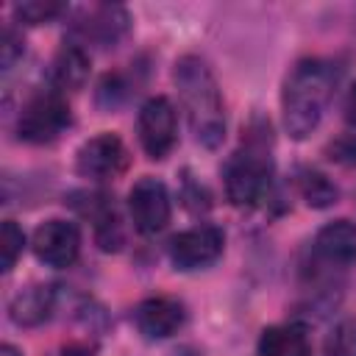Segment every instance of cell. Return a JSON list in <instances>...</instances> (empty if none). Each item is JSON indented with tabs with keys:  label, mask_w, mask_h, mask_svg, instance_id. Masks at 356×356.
Returning a JSON list of instances; mask_svg holds the SVG:
<instances>
[{
	"label": "cell",
	"mask_w": 356,
	"mask_h": 356,
	"mask_svg": "<svg viewBox=\"0 0 356 356\" xmlns=\"http://www.w3.org/2000/svg\"><path fill=\"white\" fill-rule=\"evenodd\" d=\"M172 81L178 86V97L195 139L203 147H217L225 136V111L209 64L197 56H184L175 61Z\"/></svg>",
	"instance_id": "cell-1"
},
{
	"label": "cell",
	"mask_w": 356,
	"mask_h": 356,
	"mask_svg": "<svg viewBox=\"0 0 356 356\" xmlns=\"http://www.w3.org/2000/svg\"><path fill=\"white\" fill-rule=\"evenodd\" d=\"M334 92V70L320 58H303L292 67L281 92V111L289 136H309Z\"/></svg>",
	"instance_id": "cell-2"
},
{
	"label": "cell",
	"mask_w": 356,
	"mask_h": 356,
	"mask_svg": "<svg viewBox=\"0 0 356 356\" xmlns=\"http://www.w3.org/2000/svg\"><path fill=\"white\" fill-rule=\"evenodd\" d=\"M222 178H225L228 200L239 209H253L270 195V186H273L270 156L259 147H245L225 161Z\"/></svg>",
	"instance_id": "cell-3"
},
{
	"label": "cell",
	"mask_w": 356,
	"mask_h": 356,
	"mask_svg": "<svg viewBox=\"0 0 356 356\" xmlns=\"http://www.w3.org/2000/svg\"><path fill=\"white\" fill-rule=\"evenodd\" d=\"M70 120L72 117H70V106H67L64 95L56 89H47V92L33 95L22 106V111L17 117V134H19V139H25L31 145H47L70 128Z\"/></svg>",
	"instance_id": "cell-4"
},
{
	"label": "cell",
	"mask_w": 356,
	"mask_h": 356,
	"mask_svg": "<svg viewBox=\"0 0 356 356\" xmlns=\"http://www.w3.org/2000/svg\"><path fill=\"white\" fill-rule=\"evenodd\" d=\"M128 211L134 220V228L145 236H153L159 231L167 228L170 214H172V203H170V192L159 178H139L134 184V189L128 192Z\"/></svg>",
	"instance_id": "cell-5"
},
{
	"label": "cell",
	"mask_w": 356,
	"mask_h": 356,
	"mask_svg": "<svg viewBox=\"0 0 356 356\" xmlns=\"http://www.w3.org/2000/svg\"><path fill=\"white\" fill-rule=\"evenodd\" d=\"M139 142L145 147V153L150 159H164L178 136V120H175V108L167 97H150L142 108H139Z\"/></svg>",
	"instance_id": "cell-6"
},
{
	"label": "cell",
	"mask_w": 356,
	"mask_h": 356,
	"mask_svg": "<svg viewBox=\"0 0 356 356\" xmlns=\"http://www.w3.org/2000/svg\"><path fill=\"white\" fill-rule=\"evenodd\" d=\"M222 245H225V236L217 225H197L172 236L170 261L178 270H200L214 264L222 256Z\"/></svg>",
	"instance_id": "cell-7"
},
{
	"label": "cell",
	"mask_w": 356,
	"mask_h": 356,
	"mask_svg": "<svg viewBox=\"0 0 356 356\" xmlns=\"http://www.w3.org/2000/svg\"><path fill=\"white\" fill-rule=\"evenodd\" d=\"M128 164L125 145L114 134H97L89 142L81 145L75 156V170L89 181H106L117 178Z\"/></svg>",
	"instance_id": "cell-8"
},
{
	"label": "cell",
	"mask_w": 356,
	"mask_h": 356,
	"mask_svg": "<svg viewBox=\"0 0 356 356\" xmlns=\"http://www.w3.org/2000/svg\"><path fill=\"white\" fill-rule=\"evenodd\" d=\"M36 259L47 267H70L81 250V234L67 220H47L33 231L31 242Z\"/></svg>",
	"instance_id": "cell-9"
},
{
	"label": "cell",
	"mask_w": 356,
	"mask_h": 356,
	"mask_svg": "<svg viewBox=\"0 0 356 356\" xmlns=\"http://www.w3.org/2000/svg\"><path fill=\"white\" fill-rule=\"evenodd\" d=\"M134 323H136L139 334H145L147 339H167V337H172L184 328L186 309L175 298L156 295V298H147L136 306Z\"/></svg>",
	"instance_id": "cell-10"
},
{
	"label": "cell",
	"mask_w": 356,
	"mask_h": 356,
	"mask_svg": "<svg viewBox=\"0 0 356 356\" xmlns=\"http://www.w3.org/2000/svg\"><path fill=\"white\" fill-rule=\"evenodd\" d=\"M314 256L328 267H348L356 261V222L334 220L314 236Z\"/></svg>",
	"instance_id": "cell-11"
},
{
	"label": "cell",
	"mask_w": 356,
	"mask_h": 356,
	"mask_svg": "<svg viewBox=\"0 0 356 356\" xmlns=\"http://www.w3.org/2000/svg\"><path fill=\"white\" fill-rule=\"evenodd\" d=\"M128 11L122 6H92L81 19H78V33L83 42L108 47L114 44L125 31H128Z\"/></svg>",
	"instance_id": "cell-12"
},
{
	"label": "cell",
	"mask_w": 356,
	"mask_h": 356,
	"mask_svg": "<svg viewBox=\"0 0 356 356\" xmlns=\"http://www.w3.org/2000/svg\"><path fill=\"white\" fill-rule=\"evenodd\" d=\"M86 75H89V53L78 42L64 44L53 58V70H50L53 89L61 95L75 92L86 83Z\"/></svg>",
	"instance_id": "cell-13"
},
{
	"label": "cell",
	"mask_w": 356,
	"mask_h": 356,
	"mask_svg": "<svg viewBox=\"0 0 356 356\" xmlns=\"http://www.w3.org/2000/svg\"><path fill=\"white\" fill-rule=\"evenodd\" d=\"M56 306V295L50 286H42V284H33V286H25L22 292H17L11 298V320L17 325H39L50 317Z\"/></svg>",
	"instance_id": "cell-14"
},
{
	"label": "cell",
	"mask_w": 356,
	"mask_h": 356,
	"mask_svg": "<svg viewBox=\"0 0 356 356\" xmlns=\"http://www.w3.org/2000/svg\"><path fill=\"white\" fill-rule=\"evenodd\" d=\"M261 356H312L309 334L303 325H270L259 337Z\"/></svg>",
	"instance_id": "cell-15"
},
{
	"label": "cell",
	"mask_w": 356,
	"mask_h": 356,
	"mask_svg": "<svg viewBox=\"0 0 356 356\" xmlns=\"http://www.w3.org/2000/svg\"><path fill=\"white\" fill-rule=\"evenodd\" d=\"M300 192H303L306 203L314 209H325V206L337 203V195H339L337 186L323 172H314V170L300 175Z\"/></svg>",
	"instance_id": "cell-16"
},
{
	"label": "cell",
	"mask_w": 356,
	"mask_h": 356,
	"mask_svg": "<svg viewBox=\"0 0 356 356\" xmlns=\"http://www.w3.org/2000/svg\"><path fill=\"white\" fill-rule=\"evenodd\" d=\"M323 356H356V320L353 317L334 325V331L325 337Z\"/></svg>",
	"instance_id": "cell-17"
},
{
	"label": "cell",
	"mask_w": 356,
	"mask_h": 356,
	"mask_svg": "<svg viewBox=\"0 0 356 356\" xmlns=\"http://www.w3.org/2000/svg\"><path fill=\"white\" fill-rule=\"evenodd\" d=\"M61 11H64V3H56V0H25V3H17V6H14L17 19L28 22V25L50 22V19H56Z\"/></svg>",
	"instance_id": "cell-18"
},
{
	"label": "cell",
	"mask_w": 356,
	"mask_h": 356,
	"mask_svg": "<svg viewBox=\"0 0 356 356\" xmlns=\"http://www.w3.org/2000/svg\"><path fill=\"white\" fill-rule=\"evenodd\" d=\"M22 248H25V234H22V228H19L14 220H6V222H3V231H0V253H3V261H0V264H3V273H8V270L17 264Z\"/></svg>",
	"instance_id": "cell-19"
},
{
	"label": "cell",
	"mask_w": 356,
	"mask_h": 356,
	"mask_svg": "<svg viewBox=\"0 0 356 356\" xmlns=\"http://www.w3.org/2000/svg\"><path fill=\"white\" fill-rule=\"evenodd\" d=\"M328 159L342 167H356V134L339 136L328 145Z\"/></svg>",
	"instance_id": "cell-20"
},
{
	"label": "cell",
	"mask_w": 356,
	"mask_h": 356,
	"mask_svg": "<svg viewBox=\"0 0 356 356\" xmlns=\"http://www.w3.org/2000/svg\"><path fill=\"white\" fill-rule=\"evenodd\" d=\"M0 50H3V70H11L14 61H17V56H22V39H17L14 31H6Z\"/></svg>",
	"instance_id": "cell-21"
},
{
	"label": "cell",
	"mask_w": 356,
	"mask_h": 356,
	"mask_svg": "<svg viewBox=\"0 0 356 356\" xmlns=\"http://www.w3.org/2000/svg\"><path fill=\"white\" fill-rule=\"evenodd\" d=\"M345 120H348L350 125H356V83L350 86V92H348V97H345Z\"/></svg>",
	"instance_id": "cell-22"
},
{
	"label": "cell",
	"mask_w": 356,
	"mask_h": 356,
	"mask_svg": "<svg viewBox=\"0 0 356 356\" xmlns=\"http://www.w3.org/2000/svg\"><path fill=\"white\" fill-rule=\"evenodd\" d=\"M56 356H92V350L86 345H67L64 350H58Z\"/></svg>",
	"instance_id": "cell-23"
},
{
	"label": "cell",
	"mask_w": 356,
	"mask_h": 356,
	"mask_svg": "<svg viewBox=\"0 0 356 356\" xmlns=\"http://www.w3.org/2000/svg\"><path fill=\"white\" fill-rule=\"evenodd\" d=\"M0 356H22V353H19L14 345H3V348H0Z\"/></svg>",
	"instance_id": "cell-24"
}]
</instances>
